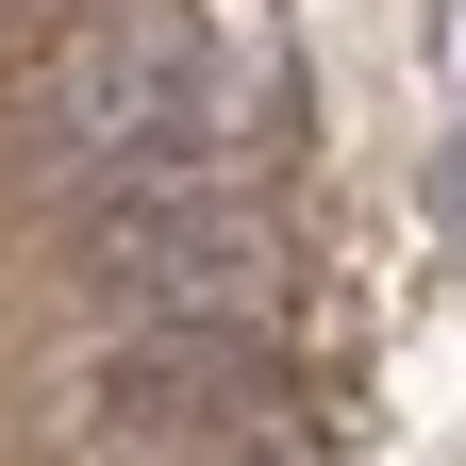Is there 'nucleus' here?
I'll list each match as a JSON object with an SVG mask.
<instances>
[{
  "label": "nucleus",
  "instance_id": "nucleus-4",
  "mask_svg": "<svg viewBox=\"0 0 466 466\" xmlns=\"http://www.w3.org/2000/svg\"><path fill=\"white\" fill-rule=\"evenodd\" d=\"M433 200H450V233H466V134H450V167H433Z\"/></svg>",
  "mask_w": 466,
  "mask_h": 466
},
{
  "label": "nucleus",
  "instance_id": "nucleus-3",
  "mask_svg": "<svg viewBox=\"0 0 466 466\" xmlns=\"http://www.w3.org/2000/svg\"><path fill=\"white\" fill-rule=\"evenodd\" d=\"M267 433V350L250 333H116L84 367V450L100 466H200Z\"/></svg>",
  "mask_w": 466,
  "mask_h": 466
},
{
  "label": "nucleus",
  "instance_id": "nucleus-1",
  "mask_svg": "<svg viewBox=\"0 0 466 466\" xmlns=\"http://www.w3.org/2000/svg\"><path fill=\"white\" fill-rule=\"evenodd\" d=\"M217 116H233L217 34L184 17V0H116V17H84V34L34 67L17 150H34V184L84 217V200H116V184H200V167H217Z\"/></svg>",
  "mask_w": 466,
  "mask_h": 466
},
{
  "label": "nucleus",
  "instance_id": "nucleus-2",
  "mask_svg": "<svg viewBox=\"0 0 466 466\" xmlns=\"http://www.w3.org/2000/svg\"><path fill=\"white\" fill-rule=\"evenodd\" d=\"M67 283L116 333H250V283H267V217L233 167L200 184H116L67 217Z\"/></svg>",
  "mask_w": 466,
  "mask_h": 466
}]
</instances>
